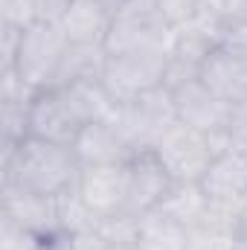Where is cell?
Segmentation results:
<instances>
[{
  "label": "cell",
  "mask_w": 247,
  "mask_h": 250,
  "mask_svg": "<svg viewBox=\"0 0 247 250\" xmlns=\"http://www.w3.org/2000/svg\"><path fill=\"white\" fill-rule=\"evenodd\" d=\"M0 218L21 227L29 236L41 239V242L62 233L56 198L38 195V192H29L21 187H0Z\"/></svg>",
  "instance_id": "8"
},
{
  "label": "cell",
  "mask_w": 247,
  "mask_h": 250,
  "mask_svg": "<svg viewBox=\"0 0 247 250\" xmlns=\"http://www.w3.org/2000/svg\"><path fill=\"white\" fill-rule=\"evenodd\" d=\"M239 12H247V0H242V6H239ZM236 15V12H233Z\"/></svg>",
  "instance_id": "32"
},
{
  "label": "cell",
  "mask_w": 247,
  "mask_h": 250,
  "mask_svg": "<svg viewBox=\"0 0 247 250\" xmlns=\"http://www.w3.org/2000/svg\"><path fill=\"white\" fill-rule=\"evenodd\" d=\"M175 29L163 18L154 0H128L114 12L111 32L105 38L108 56L123 53H169Z\"/></svg>",
  "instance_id": "2"
},
{
  "label": "cell",
  "mask_w": 247,
  "mask_h": 250,
  "mask_svg": "<svg viewBox=\"0 0 247 250\" xmlns=\"http://www.w3.org/2000/svg\"><path fill=\"white\" fill-rule=\"evenodd\" d=\"M73 151L82 166H120V163H131L137 154L117 117L84 125L73 143Z\"/></svg>",
  "instance_id": "9"
},
{
  "label": "cell",
  "mask_w": 247,
  "mask_h": 250,
  "mask_svg": "<svg viewBox=\"0 0 247 250\" xmlns=\"http://www.w3.org/2000/svg\"><path fill=\"white\" fill-rule=\"evenodd\" d=\"M218 47L247 56V12H236L221 18V35H218Z\"/></svg>",
  "instance_id": "21"
},
{
  "label": "cell",
  "mask_w": 247,
  "mask_h": 250,
  "mask_svg": "<svg viewBox=\"0 0 247 250\" xmlns=\"http://www.w3.org/2000/svg\"><path fill=\"white\" fill-rule=\"evenodd\" d=\"M172 175L154 151H137L128 163V212L145 215L154 212L172 189Z\"/></svg>",
  "instance_id": "12"
},
{
  "label": "cell",
  "mask_w": 247,
  "mask_h": 250,
  "mask_svg": "<svg viewBox=\"0 0 247 250\" xmlns=\"http://www.w3.org/2000/svg\"><path fill=\"white\" fill-rule=\"evenodd\" d=\"M172 90V87H169ZM175 93V108H178V123L192 125L204 134H218V131H227L230 125V114L233 108L215 96L201 79H192L181 87L172 90Z\"/></svg>",
  "instance_id": "11"
},
{
  "label": "cell",
  "mask_w": 247,
  "mask_h": 250,
  "mask_svg": "<svg viewBox=\"0 0 247 250\" xmlns=\"http://www.w3.org/2000/svg\"><path fill=\"white\" fill-rule=\"evenodd\" d=\"M21 35H23V29L3 26L0 23V70H12L15 67L18 47H21Z\"/></svg>",
  "instance_id": "25"
},
{
  "label": "cell",
  "mask_w": 247,
  "mask_h": 250,
  "mask_svg": "<svg viewBox=\"0 0 247 250\" xmlns=\"http://www.w3.org/2000/svg\"><path fill=\"white\" fill-rule=\"evenodd\" d=\"M236 227H239V233H242V239H245V245H247V195L242 198V204L236 209Z\"/></svg>",
  "instance_id": "30"
},
{
  "label": "cell",
  "mask_w": 247,
  "mask_h": 250,
  "mask_svg": "<svg viewBox=\"0 0 247 250\" xmlns=\"http://www.w3.org/2000/svg\"><path fill=\"white\" fill-rule=\"evenodd\" d=\"M186 242H189L186 227L166 218L160 209H154L140 215L137 236L128 250H186Z\"/></svg>",
  "instance_id": "17"
},
{
  "label": "cell",
  "mask_w": 247,
  "mask_h": 250,
  "mask_svg": "<svg viewBox=\"0 0 247 250\" xmlns=\"http://www.w3.org/2000/svg\"><path fill=\"white\" fill-rule=\"evenodd\" d=\"M206 207H209V198H206V192L201 184H172L169 189V195L163 198V204L157 207L166 218H172V221H178L181 227H195L201 218H204V212H206Z\"/></svg>",
  "instance_id": "18"
},
{
  "label": "cell",
  "mask_w": 247,
  "mask_h": 250,
  "mask_svg": "<svg viewBox=\"0 0 247 250\" xmlns=\"http://www.w3.org/2000/svg\"><path fill=\"white\" fill-rule=\"evenodd\" d=\"M105 64H108L105 44H70L50 87H67V84H79V82H102Z\"/></svg>",
  "instance_id": "16"
},
{
  "label": "cell",
  "mask_w": 247,
  "mask_h": 250,
  "mask_svg": "<svg viewBox=\"0 0 247 250\" xmlns=\"http://www.w3.org/2000/svg\"><path fill=\"white\" fill-rule=\"evenodd\" d=\"M117 123L123 125L125 137L137 151H154L163 134L178 123V108H175V93L160 84L131 102L117 108Z\"/></svg>",
  "instance_id": "3"
},
{
  "label": "cell",
  "mask_w": 247,
  "mask_h": 250,
  "mask_svg": "<svg viewBox=\"0 0 247 250\" xmlns=\"http://www.w3.org/2000/svg\"><path fill=\"white\" fill-rule=\"evenodd\" d=\"M38 0H0V23L15 29H29L35 23Z\"/></svg>",
  "instance_id": "22"
},
{
  "label": "cell",
  "mask_w": 247,
  "mask_h": 250,
  "mask_svg": "<svg viewBox=\"0 0 247 250\" xmlns=\"http://www.w3.org/2000/svg\"><path fill=\"white\" fill-rule=\"evenodd\" d=\"M56 207H59V224H62V233L70 236H82V233H93L99 230V215L87 207V201L82 198L79 187L67 189L62 195H56Z\"/></svg>",
  "instance_id": "19"
},
{
  "label": "cell",
  "mask_w": 247,
  "mask_h": 250,
  "mask_svg": "<svg viewBox=\"0 0 247 250\" xmlns=\"http://www.w3.org/2000/svg\"><path fill=\"white\" fill-rule=\"evenodd\" d=\"M79 192L99 218L128 212V163L120 166H82Z\"/></svg>",
  "instance_id": "10"
},
{
  "label": "cell",
  "mask_w": 247,
  "mask_h": 250,
  "mask_svg": "<svg viewBox=\"0 0 247 250\" xmlns=\"http://www.w3.org/2000/svg\"><path fill=\"white\" fill-rule=\"evenodd\" d=\"M82 128H84V123H82L79 111L73 108L64 87H44L32 96L29 137L59 143V146H73Z\"/></svg>",
  "instance_id": "7"
},
{
  "label": "cell",
  "mask_w": 247,
  "mask_h": 250,
  "mask_svg": "<svg viewBox=\"0 0 247 250\" xmlns=\"http://www.w3.org/2000/svg\"><path fill=\"white\" fill-rule=\"evenodd\" d=\"M172 29H181L201 15V0H154Z\"/></svg>",
  "instance_id": "23"
},
{
  "label": "cell",
  "mask_w": 247,
  "mask_h": 250,
  "mask_svg": "<svg viewBox=\"0 0 247 250\" xmlns=\"http://www.w3.org/2000/svg\"><path fill=\"white\" fill-rule=\"evenodd\" d=\"M96 3H102V6H105L108 12H117V9H123L128 0H96Z\"/></svg>",
  "instance_id": "31"
},
{
  "label": "cell",
  "mask_w": 247,
  "mask_h": 250,
  "mask_svg": "<svg viewBox=\"0 0 247 250\" xmlns=\"http://www.w3.org/2000/svg\"><path fill=\"white\" fill-rule=\"evenodd\" d=\"M41 250H79V245H76V236L56 233V236H50V239L41 242Z\"/></svg>",
  "instance_id": "29"
},
{
  "label": "cell",
  "mask_w": 247,
  "mask_h": 250,
  "mask_svg": "<svg viewBox=\"0 0 247 250\" xmlns=\"http://www.w3.org/2000/svg\"><path fill=\"white\" fill-rule=\"evenodd\" d=\"M29 105L32 102H0L3 146H18L29 137Z\"/></svg>",
  "instance_id": "20"
},
{
  "label": "cell",
  "mask_w": 247,
  "mask_h": 250,
  "mask_svg": "<svg viewBox=\"0 0 247 250\" xmlns=\"http://www.w3.org/2000/svg\"><path fill=\"white\" fill-rule=\"evenodd\" d=\"M73 0H38L35 3V23H53V26H62L64 15L70 9Z\"/></svg>",
  "instance_id": "26"
},
{
  "label": "cell",
  "mask_w": 247,
  "mask_h": 250,
  "mask_svg": "<svg viewBox=\"0 0 247 250\" xmlns=\"http://www.w3.org/2000/svg\"><path fill=\"white\" fill-rule=\"evenodd\" d=\"M114 12L96 0H73L62 21V29L70 44H105L111 32Z\"/></svg>",
  "instance_id": "15"
},
{
  "label": "cell",
  "mask_w": 247,
  "mask_h": 250,
  "mask_svg": "<svg viewBox=\"0 0 247 250\" xmlns=\"http://www.w3.org/2000/svg\"><path fill=\"white\" fill-rule=\"evenodd\" d=\"M201 187L215 204H242L247 195V154L224 151L212 160L209 172L204 175Z\"/></svg>",
  "instance_id": "14"
},
{
  "label": "cell",
  "mask_w": 247,
  "mask_h": 250,
  "mask_svg": "<svg viewBox=\"0 0 247 250\" xmlns=\"http://www.w3.org/2000/svg\"><path fill=\"white\" fill-rule=\"evenodd\" d=\"M239 6H242V0H201V9L204 12H212L218 18H227L233 12H239Z\"/></svg>",
  "instance_id": "28"
},
{
  "label": "cell",
  "mask_w": 247,
  "mask_h": 250,
  "mask_svg": "<svg viewBox=\"0 0 247 250\" xmlns=\"http://www.w3.org/2000/svg\"><path fill=\"white\" fill-rule=\"evenodd\" d=\"M227 134H230V146H233V151L247 154V105L245 108H233V114H230V125H227Z\"/></svg>",
  "instance_id": "27"
},
{
  "label": "cell",
  "mask_w": 247,
  "mask_h": 250,
  "mask_svg": "<svg viewBox=\"0 0 247 250\" xmlns=\"http://www.w3.org/2000/svg\"><path fill=\"white\" fill-rule=\"evenodd\" d=\"M166 53H123L108 56L102 84L117 105H125L166 82Z\"/></svg>",
  "instance_id": "6"
},
{
  "label": "cell",
  "mask_w": 247,
  "mask_h": 250,
  "mask_svg": "<svg viewBox=\"0 0 247 250\" xmlns=\"http://www.w3.org/2000/svg\"><path fill=\"white\" fill-rule=\"evenodd\" d=\"M70 41L64 35L62 26L53 23H32L29 29H23L21 35V47H18V59L15 67L18 76L32 87V90H44L53 84L59 64L67 53Z\"/></svg>",
  "instance_id": "5"
},
{
  "label": "cell",
  "mask_w": 247,
  "mask_h": 250,
  "mask_svg": "<svg viewBox=\"0 0 247 250\" xmlns=\"http://www.w3.org/2000/svg\"><path fill=\"white\" fill-rule=\"evenodd\" d=\"M0 250H41V239L0 218Z\"/></svg>",
  "instance_id": "24"
},
{
  "label": "cell",
  "mask_w": 247,
  "mask_h": 250,
  "mask_svg": "<svg viewBox=\"0 0 247 250\" xmlns=\"http://www.w3.org/2000/svg\"><path fill=\"white\" fill-rule=\"evenodd\" d=\"M82 163L73 146L47 143L38 137H26L18 146H3L0 178L3 187H21L38 195H62L79 184Z\"/></svg>",
  "instance_id": "1"
},
{
  "label": "cell",
  "mask_w": 247,
  "mask_h": 250,
  "mask_svg": "<svg viewBox=\"0 0 247 250\" xmlns=\"http://www.w3.org/2000/svg\"><path fill=\"white\" fill-rule=\"evenodd\" d=\"M154 154L160 157V163L178 184H201L204 175L209 172L212 160L218 157L212 137L184 123H175L163 134Z\"/></svg>",
  "instance_id": "4"
},
{
  "label": "cell",
  "mask_w": 247,
  "mask_h": 250,
  "mask_svg": "<svg viewBox=\"0 0 247 250\" xmlns=\"http://www.w3.org/2000/svg\"><path fill=\"white\" fill-rule=\"evenodd\" d=\"M201 82L230 108L247 105V56L218 47L201 67Z\"/></svg>",
  "instance_id": "13"
}]
</instances>
